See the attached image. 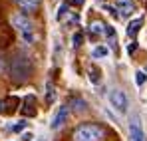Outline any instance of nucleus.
Returning a JSON list of instances; mask_svg holds the SVG:
<instances>
[{
	"instance_id": "1",
	"label": "nucleus",
	"mask_w": 147,
	"mask_h": 141,
	"mask_svg": "<svg viewBox=\"0 0 147 141\" xmlns=\"http://www.w3.org/2000/svg\"><path fill=\"white\" fill-rule=\"evenodd\" d=\"M72 137L74 141H99L103 137V129L96 123H86V125L76 127Z\"/></svg>"
},
{
	"instance_id": "2",
	"label": "nucleus",
	"mask_w": 147,
	"mask_h": 141,
	"mask_svg": "<svg viewBox=\"0 0 147 141\" xmlns=\"http://www.w3.org/2000/svg\"><path fill=\"white\" fill-rule=\"evenodd\" d=\"M12 26L20 32V36L24 38L26 42H32L34 40V34H32V28H34V24H32V20L26 16V14H14L12 16Z\"/></svg>"
},
{
	"instance_id": "3",
	"label": "nucleus",
	"mask_w": 147,
	"mask_h": 141,
	"mask_svg": "<svg viewBox=\"0 0 147 141\" xmlns=\"http://www.w3.org/2000/svg\"><path fill=\"white\" fill-rule=\"evenodd\" d=\"M129 139L131 141H147L139 113H131V117H129Z\"/></svg>"
},
{
	"instance_id": "4",
	"label": "nucleus",
	"mask_w": 147,
	"mask_h": 141,
	"mask_svg": "<svg viewBox=\"0 0 147 141\" xmlns=\"http://www.w3.org/2000/svg\"><path fill=\"white\" fill-rule=\"evenodd\" d=\"M107 99H109L111 107H115L119 113H123L127 109V97H125V94H123L121 90H111L109 95H107Z\"/></svg>"
},
{
	"instance_id": "5",
	"label": "nucleus",
	"mask_w": 147,
	"mask_h": 141,
	"mask_svg": "<svg viewBox=\"0 0 147 141\" xmlns=\"http://www.w3.org/2000/svg\"><path fill=\"white\" fill-rule=\"evenodd\" d=\"M68 115H70V107L68 105H60L58 107V111L54 113V117H52V123H50V129H60L64 123H68Z\"/></svg>"
},
{
	"instance_id": "6",
	"label": "nucleus",
	"mask_w": 147,
	"mask_h": 141,
	"mask_svg": "<svg viewBox=\"0 0 147 141\" xmlns=\"http://www.w3.org/2000/svg\"><path fill=\"white\" fill-rule=\"evenodd\" d=\"M115 10L119 12V16H129L135 10L133 0H115Z\"/></svg>"
},
{
	"instance_id": "7",
	"label": "nucleus",
	"mask_w": 147,
	"mask_h": 141,
	"mask_svg": "<svg viewBox=\"0 0 147 141\" xmlns=\"http://www.w3.org/2000/svg\"><path fill=\"white\" fill-rule=\"evenodd\" d=\"M141 26H143V18H133L131 22L127 24V30H125V32H127V36H129V38H135Z\"/></svg>"
},
{
	"instance_id": "8",
	"label": "nucleus",
	"mask_w": 147,
	"mask_h": 141,
	"mask_svg": "<svg viewBox=\"0 0 147 141\" xmlns=\"http://www.w3.org/2000/svg\"><path fill=\"white\" fill-rule=\"evenodd\" d=\"M18 6L24 10V12H34L38 6H40V0H16Z\"/></svg>"
},
{
	"instance_id": "9",
	"label": "nucleus",
	"mask_w": 147,
	"mask_h": 141,
	"mask_svg": "<svg viewBox=\"0 0 147 141\" xmlns=\"http://www.w3.org/2000/svg\"><path fill=\"white\" fill-rule=\"evenodd\" d=\"M109 56V48L103 46V44H99V46H96L94 50H92V58L94 60H99V58H107Z\"/></svg>"
},
{
	"instance_id": "10",
	"label": "nucleus",
	"mask_w": 147,
	"mask_h": 141,
	"mask_svg": "<svg viewBox=\"0 0 147 141\" xmlns=\"http://www.w3.org/2000/svg\"><path fill=\"white\" fill-rule=\"evenodd\" d=\"M92 32H94V34H105V24L103 22H94L92 24Z\"/></svg>"
},
{
	"instance_id": "11",
	"label": "nucleus",
	"mask_w": 147,
	"mask_h": 141,
	"mask_svg": "<svg viewBox=\"0 0 147 141\" xmlns=\"http://www.w3.org/2000/svg\"><path fill=\"white\" fill-rule=\"evenodd\" d=\"M66 14H68V4H62V6L58 8V16H56V18H58V20H62Z\"/></svg>"
},
{
	"instance_id": "12",
	"label": "nucleus",
	"mask_w": 147,
	"mask_h": 141,
	"mask_svg": "<svg viewBox=\"0 0 147 141\" xmlns=\"http://www.w3.org/2000/svg\"><path fill=\"white\" fill-rule=\"evenodd\" d=\"M72 105H76L78 111H84V109H86V101H82V99H74Z\"/></svg>"
},
{
	"instance_id": "13",
	"label": "nucleus",
	"mask_w": 147,
	"mask_h": 141,
	"mask_svg": "<svg viewBox=\"0 0 147 141\" xmlns=\"http://www.w3.org/2000/svg\"><path fill=\"white\" fill-rule=\"evenodd\" d=\"M135 82H137V86H141L143 82H145V74L139 70V72H135Z\"/></svg>"
},
{
	"instance_id": "14",
	"label": "nucleus",
	"mask_w": 147,
	"mask_h": 141,
	"mask_svg": "<svg viewBox=\"0 0 147 141\" xmlns=\"http://www.w3.org/2000/svg\"><path fill=\"white\" fill-rule=\"evenodd\" d=\"M26 125H28V123H26L24 119H22V121H18L16 125H12V131H16V133H18V131H22V129H24Z\"/></svg>"
},
{
	"instance_id": "15",
	"label": "nucleus",
	"mask_w": 147,
	"mask_h": 141,
	"mask_svg": "<svg viewBox=\"0 0 147 141\" xmlns=\"http://www.w3.org/2000/svg\"><path fill=\"white\" fill-rule=\"evenodd\" d=\"M92 82H94V84H98V82H99V72H98V68H92Z\"/></svg>"
},
{
	"instance_id": "16",
	"label": "nucleus",
	"mask_w": 147,
	"mask_h": 141,
	"mask_svg": "<svg viewBox=\"0 0 147 141\" xmlns=\"http://www.w3.org/2000/svg\"><path fill=\"white\" fill-rule=\"evenodd\" d=\"M54 97H56V94H54V88H52V86H48V101H54Z\"/></svg>"
},
{
	"instance_id": "17",
	"label": "nucleus",
	"mask_w": 147,
	"mask_h": 141,
	"mask_svg": "<svg viewBox=\"0 0 147 141\" xmlns=\"http://www.w3.org/2000/svg\"><path fill=\"white\" fill-rule=\"evenodd\" d=\"M20 139H22V141H32L34 137H32V133H22V135H20Z\"/></svg>"
},
{
	"instance_id": "18",
	"label": "nucleus",
	"mask_w": 147,
	"mask_h": 141,
	"mask_svg": "<svg viewBox=\"0 0 147 141\" xmlns=\"http://www.w3.org/2000/svg\"><path fill=\"white\" fill-rule=\"evenodd\" d=\"M80 42H82V34H76L74 36V46H80Z\"/></svg>"
},
{
	"instance_id": "19",
	"label": "nucleus",
	"mask_w": 147,
	"mask_h": 141,
	"mask_svg": "<svg viewBox=\"0 0 147 141\" xmlns=\"http://www.w3.org/2000/svg\"><path fill=\"white\" fill-rule=\"evenodd\" d=\"M135 48H137V42H131V44L127 46V52L131 54V52H135Z\"/></svg>"
},
{
	"instance_id": "20",
	"label": "nucleus",
	"mask_w": 147,
	"mask_h": 141,
	"mask_svg": "<svg viewBox=\"0 0 147 141\" xmlns=\"http://www.w3.org/2000/svg\"><path fill=\"white\" fill-rule=\"evenodd\" d=\"M74 4H78V6H82V4H84V0H72Z\"/></svg>"
},
{
	"instance_id": "21",
	"label": "nucleus",
	"mask_w": 147,
	"mask_h": 141,
	"mask_svg": "<svg viewBox=\"0 0 147 141\" xmlns=\"http://www.w3.org/2000/svg\"><path fill=\"white\" fill-rule=\"evenodd\" d=\"M143 74H145V76H147V66H145V70H143Z\"/></svg>"
},
{
	"instance_id": "22",
	"label": "nucleus",
	"mask_w": 147,
	"mask_h": 141,
	"mask_svg": "<svg viewBox=\"0 0 147 141\" xmlns=\"http://www.w3.org/2000/svg\"><path fill=\"white\" fill-rule=\"evenodd\" d=\"M40 141H44V139H40Z\"/></svg>"
},
{
	"instance_id": "23",
	"label": "nucleus",
	"mask_w": 147,
	"mask_h": 141,
	"mask_svg": "<svg viewBox=\"0 0 147 141\" xmlns=\"http://www.w3.org/2000/svg\"><path fill=\"white\" fill-rule=\"evenodd\" d=\"M98 2H99V0H98Z\"/></svg>"
}]
</instances>
